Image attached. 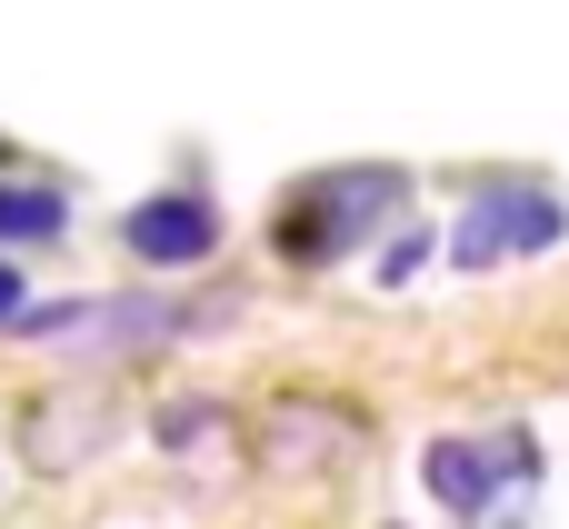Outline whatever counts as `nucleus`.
Wrapping results in <instances>:
<instances>
[{
	"label": "nucleus",
	"instance_id": "f03ea898",
	"mask_svg": "<svg viewBox=\"0 0 569 529\" xmlns=\"http://www.w3.org/2000/svg\"><path fill=\"white\" fill-rule=\"evenodd\" d=\"M410 200V180L390 170V160H360V170H310L290 200H280V260H300V270H330V260H350L390 210Z\"/></svg>",
	"mask_w": 569,
	"mask_h": 529
},
{
	"label": "nucleus",
	"instance_id": "7ed1b4c3",
	"mask_svg": "<svg viewBox=\"0 0 569 529\" xmlns=\"http://www.w3.org/2000/svg\"><path fill=\"white\" fill-rule=\"evenodd\" d=\"M569 230L560 190H540V180H500V190H480L470 210H460V230H450V260L460 270H500V260H530V250H550Z\"/></svg>",
	"mask_w": 569,
	"mask_h": 529
},
{
	"label": "nucleus",
	"instance_id": "39448f33",
	"mask_svg": "<svg viewBox=\"0 0 569 529\" xmlns=\"http://www.w3.org/2000/svg\"><path fill=\"white\" fill-rule=\"evenodd\" d=\"M70 230V200L50 190V180H0V240L20 250V240H60Z\"/></svg>",
	"mask_w": 569,
	"mask_h": 529
},
{
	"label": "nucleus",
	"instance_id": "0eeeda50",
	"mask_svg": "<svg viewBox=\"0 0 569 529\" xmlns=\"http://www.w3.org/2000/svg\"><path fill=\"white\" fill-rule=\"evenodd\" d=\"M20 310H30V290H20V270H10V260H0V330H10V320H20Z\"/></svg>",
	"mask_w": 569,
	"mask_h": 529
},
{
	"label": "nucleus",
	"instance_id": "20e7f679",
	"mask_svg": "<svg viewBox=\"0 0 569 529\" xmlns=\"http://www.w3.org/2000/svg\"><path fill=\"white\" fill-rule=\"evenodd\" d=\"M120 240H130L150 270H190V260L220 250V210H210L200 190H160V200H140V210L120 220Z\"/></svg>",
	"mask_w": 569,
	"mask_h": 529
},
{
	"label": "nucleus",
	"instance_id": "423d86ee",
	"mask_svg": "<svg viewBox=\"0 0 569 529\" xmlns=\"http://www.w3.org/2000/svg\"><path fill=\"white\" fill-rule=\"evenodd\" d=\"M430 260V230H410V240H390V260H380V280H410Z\"/></svg>",
	"mask_w": 569,
	"mask_h": 529
},
{
	"label": "nucleus",
	"instance_id": "f257e3e1",
	"mask_svg": "<svg viewBox=\"0 0 569 529\" xmlns=\"http://www.w3.org/2000/svg\"><path fill=\"white\" fill-rule=\"evenodd\" d=\"M420 480H430V500H440L450 520H470V529H530L540 440H530V430H450V440H430Z\"/></svg>",
	"mask_w": 569,
	"mask_h": 529
}]
</instances>
